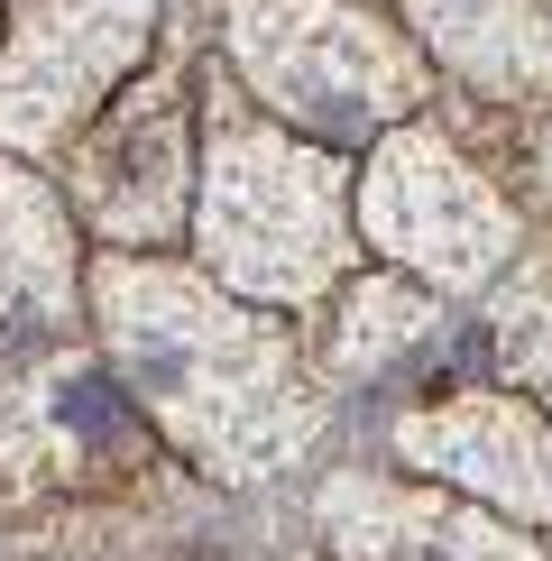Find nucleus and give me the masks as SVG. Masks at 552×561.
Returning <instances> with one entry per match:
<instances>
[{
	"instance_id": "f257e3e1",
	"label": "nucleus",
	"mask_w": 552,
	"mask_h": 561,
	"mask_svg": "<svg viewBox=\"0 0 552 561\" xmlns=\"http://www.w3.org/2000/svg\"><path fill=\"white\" fill-rule=\"evenodd\" d=\"M92 304H102L111 350H120V368L138 378V396L212 470L249 479V470L286 460L313 433V405H304V387L286 368V341L258 313L221 304L212 286H194V276H175L157 259H111Z\"/></svg>"
},
{
	"instance_id": "f03ea898",
	"label": "nucleus",
	"mask_w": 552,
	"mask_h": 561,
	"mask_svg": "<svg viewBox=\"0 0 552 561\" xmlns=\"http://www.w3.org/2000/svg\"><path fill=\"white\" fill-rule=\"evenodd\" d=\"M203 267L230 276L249 295H286L304 304L313 286H332L350 213H341V184L322 157L286 148L267 121L249 111H212V167H203Z\"/></svg>"
},
{
	"instance_id": "7ed1b4c3",
	"label": "nucleus",
	"mask_w": 552,
	"mask_h": 561,
	"mask_svg": "<svg viewBox=\"0 0 552 561\" xmlns=\"http://www.w3.org/2000/svg\"><path fill=\"white\" fill-rule=\"evenodd\" d=\"M230 46H240L249 83L322 138H368L414 92L405 46L350 10H332V0H240Z\"/></svg>"
},
{
	"instance_id": "20e7f679",
	"label": "nucleus",
	"mask_w": 552,
	"mask_h": 561,
	"mask_svg": "<svg viewBox=\"0 0 552 561\" xmlns=\"http://www.w3.org/2000/svg\"><path fill=\"white\" fill-rule=\"evenodd\" d=\"M157 0H28L19 37L0 46V138L56 148L65 129L138 65Z\"/></svg>"
},
{
	"instance_id": "39448f33",
	"label": "nucleus",
	"mask_w": 552,
	"mask_h": 561,
	"mask_svg": "<svg viewBox=\"0 0 552 561\" xmlns=\"http://www.w3.org/2000/svg\"><path fill=\"white\" fill-rule=\"evenodd\" d=\"M184 184H194V157H184L175 83H129L102 111V129L74 148V213L111 249H148L166 230H184Z\"/></svg>"
},
{
	"instance_id": "423d86ee",
	"label": "nucleus",
	"mask_w": 552,
	"mask_h": 561,
	"mask_svg": "<svg viewBox=\"0 0 552 561\" xmlns=\"http://www.w3.org/2000/svg\"><path fill=\"white\" fill-rule=\"evenodd\" d=\"M368 230H378L396 259L433 267V276H488L506 249V213L497 194L470 167H451L442 138H396L378 167V194H368Z\"/></svg>"
},
{
	"instance_id": "0eeeda50",
	"label": "nucleus",
	"mask_w": 552,
	"mask_h": 561,
	"mask_svg": "<svg viewBox=\"0 0 552 561\" xmlns=\"http://www.w3.org/2000/svg\"><path fill=\"white\" fill-rule=\"evenodd\" d=\"M138 405L102 359H37L19 387H0V460L19 479H56V470H111L138 451Z\"/></svg>"
},
{
	"instance_id": "6e6552de",
	"label": "nucleus",
	"mask_w": 552,
	"mask_h": 561,
	"mask_svg": "<svg viewBox=\"0 0 552 561\" xmlns=\"http://www.w3.org/2000/svg\"><path fill=\"white\" fill-rule=\"evenodd\" d=\"M74 322V240L28 167H0V368L37 359Z\"/></svg>"
},
{
	"instance_id": "1a4fd4ad",
	"label": "nucleus",
	"mask_w": 552,
	"mask_h": 561,
	"mask_svg": "<svg viewBox=\"0 0 552 561\" xmlns=\"http://www.w3.org/2000/svg\"><path fill=\"white\" fill-rule=\"evenodd\" d=\"M322 525H332L341 561H534L497 525L460 516L442 497H414V488H332Z\"/></svg>"
},
{
	"instance_id": "9d476101",
	"label": "nucleus",
	"mask_w": 552,
	"mask_h": 561,
	"mask_svg": "<svg viewBox=\"0 0 552 561\" xmlns=\"http://www.w3.org/2000/svg\"><path fill=\"white\" fill-rule=\"evenodd\" d=\"M405 451L470 479V488H506L516 506H552V442L516 405H470L451 424H405Z\"/></svg>"
},
{
	"instance_id": "9b49d317",
	"label": "nucleus",
	"mask_w": 552,
	"mask_h": 561,
	"mask_svg": "<svg viewBox=\"0 0 552 561\" xmlns=\"http://www.w3.org/2000/svg\"><path fill=\"white\" fill-rule=\"evenodd\" d=\"M424 332H433V313L414 295H396V286H368L359 295V332H341V359H387V350H424Z\"/></svg>"
},
{
	"instance_id": "f8f14e48",
	"label": "nucleus",
	"mask_w": 552,
	"mask_h": 561,
	"mask_svg": "<svg viewBox=\"0 0 552 561\" xmlns=\"http://www.w3.org/2000/svg\"><path fill=\"white\" fill-rule=\"evenodd\" d=\"M497 350H516V359H525V378H534L543 387V405H552V313H543V304H516V313H506V341Z\"/></svg>"
}]
</instances>
